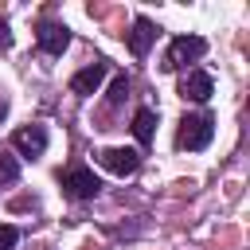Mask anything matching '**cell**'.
Here are the masks:
<instances>
[{
    "label": "cell",
    "mask_w": 250,
    "mask_h": 250,
    "mask_svg": "<svg viewBox=\"0 0 250 250\" xmlns=\"http://www.w3.org/2000/svg\"><path fill=\"white\" fill-rule=\"evenodd\" d=\"M211 137H215V117L211 113H188L180 121V129H176V148L199 152V148L211 145Z\"/></svg>",
    "instance_id": "6da1fadb"
},
{
    "label": "cell",
    "mask_w": 250,
    "mask_h": 250,
    "mask_svg": "<svg viewBox=\"0 0 250 250\" xmlns=\"http://www.w3.org/2000/svg\"><path fill=\"white\" fill-rule=\"evenodd\" d=\"M4 117H8V98L0 94V121H4Z\"/></svg>",
    "instance_id": "9a60e30c"
},
{
    "label": "cell",
    "mask_w": 250,
    "mask_h": 250,
    "mask_svg": "<svg viewBox=\"0 0 250 250\" xmlns=\"http://www.w3.org/2000/svg\"><path fill=\"white\" fill-rule=\"evenodd\" d=\"M211 94H215V78H211L207 70L191 66V70L184 74V82H180V98H184V102H207Z\"/></svg>",
    "instance_id": "52a82bcc"
},
{
    "label": "cell",
    "mask_w": 250,
    "mask_h": 250,
    "mask_svg": "<svg viewBox=\"0 0 250 250\" xmlns=\"http://www.w3.org/2000/svg\"><path fill=\"white\" fill-rule=\"evenodd\" d=\"M129 98V74H113V86H109V105H121Z\"/></svg>",
    "instance_id": "8fae6325"
},
{
    "label": "cell",
    "mask_w": 250,
    "mask_h": 250,
    "mask_svg": "<svg viewBox=\"0 0 250 250\" xmlns=\"http://www.w3.org/2000/svg\"><path fill=\"white\" fill-rule=\"evenodd\" d=\"M105 74H109V62H105V59H94L90 66H82V70L70 78V90L82 94V98H90V94H98V86H102Z\"/></svg>",
    "instance_id": "ba28073f"
},
{
    "label": "cell",
    "mask_w": 250,
    "mask_h": 250,
    "mask_svg": "<svg viewBox=\"0 0 250 250\" xmlns=\"http://www.w3.org/2000/svg\"><path fill=\"white\" fill-rule=\"evenodd\" d=\"M12 148H16L20 156H27V160L43 156V152H47V129H43V125H20V129L12 133Z\"/></svg>",
    "instance_id": "277c9868"
},
{
    "label": "cell",
    "mask_w": 250,
    "mask_h": 250,
    "mask_svg": "<svg viewBox=\"0 0 250 250\" xmlns=\"http://www.w3.org/2000/svg\"><path fill=\"white\" fill-rule=\"evenodd\" d=\"M152 39H156V23H152L148 16H137V20H133V27L125 31V43H129V51H133L137 59H145V55H148Z\"/></svg>",
    "instance_id": "9c48e42d"
},
{
    "label": "cell",
    "mask_w": 250,
    "mask_h": 250,
    "mask_svg": "<svg viewBox=\"0 0 250 250\" xmlns=\"http://www.w3.org/2000/svg\"><path fill=\"white\" fill-rule=\"evenodd\" d=\"M59 184H62V191L70 195V199H94L98 191H102V180L94 176V168H86V164H70L62 176H59Z\"/></svg>",
    "instance_id": "3957f363"
},
{
    "label": "cell",
    "mask_w": 250,
    "mask_h": 250,
    "mask_svg": "<svg viewBox=\"0 0 250 250\" xmlns=\"http://www.w3.org/2000/svg\"><path fill=\"white\" fill-rule=\"evenodd\" d=\"M12 43V27H8V20H0V47H8Z\"/></svg>",
    "instance_id": "5bb4252c"
},
{
    "label": "cell",
    "mask_w": 250,
    "mask_h": 250,
    "mask_svg": "<svg viewBox=\"0 0 250 250\" xmlns=\"http://www.w3.org/2000/svg\"><path fill=\"white\" fill-rule=\"evenodd\" d=\"M16 242H20V230L8 227V223H0V250H16Z\"/></svg>",
    "instance_id": "4fadbf2b"
},
{
    "label": "cell",
    "mask_w": 250,
    "mask_h": 250,
    "mask_svg": "<svg viewBox=\"0 0 250 250\" xmlns=\"http://www.w3.org/2000/svg\"><path fill=\"white\" fill-rule=\"evenodd\" d=\"M207 55V39L203 35H176L172 43H168V51H164V70H184L188 62H199Z\"/></svg>",
    "instance_id": "7a4b0ae2"
},
{
    "label": "cell",
    "mask_w": 250,
    "mask_h": 250,
    "mask_svg": "<svg viewBox=\"0 0 250 250\" xmlns=\"http://www.w3.org/2000/svg\"><path fill=\"white\" fill-rule=\"evenodd\" d=\"M152 133H156V109H137L133 113V137L141 141V145H152Z\"/></svg>",
    "instance_id": "30bf717a"
},
{
    "label": "cell",
    "mask_w": 250,
    "mask_h": 250,
    "mask_svg": "<svg viewBox=\"0 0 250 250\" xmlns=\"http://www.w3.org/2000/svg\"><path fill=\"white\" fill-rule=\"evenodd\" d=\"M98 164L113 176H133L141 168V152L137 148H102L98 152Z\"/></svg>",
    "instance_id": "8992f818"
},
{
    "label": "cell",
    "mask_w": 250,
    "mask_h": 250,
    "mask_svg": "<svg viewBox=\"0 0 250 250\" xmlns=\"http://www.w3.org/2000/svg\"><path fill=\"white\" fill-rule=\"evenodd\" d=\"M35 39H39V51H47V55H62V51L70 47V27L59 23V20H43V23L35 27Z\"/></svg>",
    "instance_id": "5b68a950"
},
{
    "label": "cell",
    "mask_w": 250,
    "mask_h": 250,
    "mask_svg": "<svg viewBox=\"0 0 250 250\" xmlns=\"http://www.w3.org/2000/svg\"><path fill=\"white\" fill-rule=\"evenodd\" d=\"M16 176H20L16 156H12V152H0V184H16Z\"/></svg>",
    "instance_id": "7c38bea8"
}]
</instances>
